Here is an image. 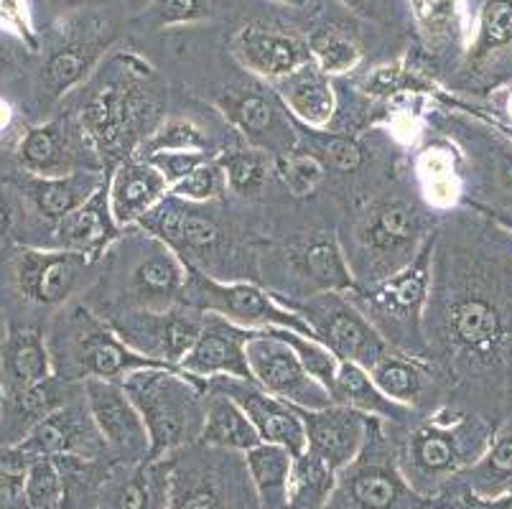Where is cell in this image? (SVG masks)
I'll list each match as a JSON object with an SVG mask.
<instances>
[{"instance_id":"obj_1","label":"cell","mask_w":512,"mask_h":509,"mask_svg":"<svg viewBox=\"0 0 512 509\" xmlns=\"http://www.w3.org/2000/svg\"><path fill=\"white\" fill-rule=\"evenodd\" d=\"M500 293V283L487 278L462 275L444 283L434 275L426 306L428 357L439 347L456 367H500L512 352V296Z\"/></svg>"},{"instance_id":"obj_2","label":"cell","mask_w":512,"mask_h":509,"mask_svg":"<svg viewBox=\"0 0 512 509\" xmlns=\"http://www.w3.org/2000/svg\"><path fill=\"white\" fill-rule=\"evenodd\" d=\"M186 273V263L164 240L133 224L105 252L82 301L102 319L130 308H171L184 303Z\"/></svg>"},{"instance_id":"obj_3","label":"cell","mask_w":512,"mask_h":509,"mask_svg":"<svg viewBox=\"0 0 512 509\" xmlns=\"http://www.w3.org/2000/svg\"><path fill=\"white\" fill-rule=\"evenodd\" d=\"M161 84L136 59H118L90 90L77 120L95 146L102 166L133 158L143 140L161 125Z\"/></svg>"},{"instance_id":"obj_4","label":"cell","mask_w":512,"mask_h":509,"mask_svg":"<svg viewBox=\"0 0 512 509\" xmlns=\"http://www.w3.org/2000/svg\"><path fill=\"white\" fill-rule=\"evenodd\" d=\"M492 433L495 428L479 415L446 408L408 428L398 441L390 436V441L406 482L434 502L456 476L484 454Z\"/></svg>"},{"instance_id":"obj_5","label":"cell","mask_w":512,"mask_h":509,"mask_svg":"<svg viewBox=\"0 0 512 509\" xmlns=\"http://www.w3.org/2000/svg\"><path fill=\"white\" fill-rule=\"evenodd\" d=\"M54 375L69 385L85 380H123L130 372L161 367L151 362L115 334V329L95 314L82 298H74L51 321L46 336Z\"/></svg>"},{"instance_id":"obj_6","label":"cell","mask_w":512,"mask_h":509,"mask_svg":"<svg viewBox=\"0 0 512 509\" xmlns=\"http://www.w3.org/2000/svg\"><path fill=\"white\" fill-rule=\"evenodd\" d=\"M431 235L423 209L395 194L372 202L349 227V242L339 245L357 286H372L406 268Z\"/></svg>"},{"instance_id":"obj_7","label":"cell","mask_w":512,"mask_h":509,"mask_svg":"<svg viewBox=\"0 0 512 509\" xmlns=\"http://www.w3.org/2000/svg\"><path fill=\"white\" fill-rule=\"evenodd\" d=\"M120 382L146 423L151 459H169L181 448L199 443L207 382L184 375L179 367H146Z\"/></svg>"},{"instance_id":"obj_8","label":"cell","mask_w":512,"mask_h":509,"mask_svg":"<svg viewBox=\"0 0 512 509\" xmlns=\"http://www.w3.org/2000/svg\"><path fill=\"white\" fill-rule=\"evenodd\" d=\"M436 240L439 232L428 237L421 252L400 273L372 286H355L349 291L352 303L380 331L390 349L428 362L431 357L426 342V306L431 278H434Z\"/></svg>"},{"instance_id":"obj_9","label":"cell","mask_w":512,"mask_h":509,"mask_svg":"<svg viewBox=\"0 0 512 509\" xmlns=\"http://www.w3.org/2000/svg\"><path fill=\"white\" fill-rule=\"evenodd\" d=\"M169 461V509H260L242 454L194 443Z\"/></svg>"},{"instance_id":"obj_10","label":"cell","mask_w":512,"mask_h":509,"mask_svg":"<svg viewBox=\"0 0 512 509\" xmlns=\"http://www.w3.org/2000/svg\"><path fill=\"white\" fill-rule=\"evenodd\" d=\"M431 504L406 482L383 420L370 418L365 446L352 464L337 471V487L324 509H426Z\"/></svg>"},{"instance_id":"obj_11","label":"cell","mask_w":512,"mask_h":509,"mask_svg":"<svg viewBox=\"0 0 512 509\" xmlns=\"http://www.w3.org/2000/svg\"><path fill=\"white\" fill-rule=\"evenodd\" d=\"M186 270L189 273H186L184 303L189 306L225 316L242 329H288L314 336L311 326L291 306L250 280H217L194 265H186Z\"/></svg>"},{"instance_id":"obj_12","label":"cell","mask_w":512,"mask_h":509,"mask_svg":"<svg viewBox=\"0 0 512 509\" xmlns=\"http://www.w3.org/2000/svg\"><path fill=\"white\" fill-rule=\"evenodd\" d=\"M291 306L339 362H355L370 370L377 359L388 352L380 331L370 324L349 293L327 291L306 296L304 301H283Z\"/></svg>"},{"instance_id":"obj_13","label":"cell","mask_w":512,"mask_h":509,"mask_svg":"<svg viewBox=\"0 0 512 509\" xmlns=\"http://www.w3.org/2000/svg\"><path fill=\"white\" fill-rule=\"evenodd\" d=\"M115 334L151 362L161 367H179L189 354L204 324V311L176 303L171 308H130L107 316Z\"/></svg>"},{"instance_id":"obj_14","label":"cell","mask_w":512,"mask_h":509,"mask_svg":"<svg viewBox=\"0 0 512 509\" xmlns=\"http://www.w3.org/2000/svg\"><path fill=\"white\" fill-rule=\"evenodd\" d=\"M102 263V260H100ZM100 263L69 250H34L23 247L16 255V286L26 301L44 308H62L85 296L97 280Z\"/></svg>"},{"instance_id":"obj_15","label":"cell","mask_w":512,"mask_h":509,"mask_svg":"<svg viewBox=\"0 0 512 509\" xmlns=\"http://www.w3.org/2000/svg\"><path fill=\"white\" fill-rule=\"evenodd\" d=\"M217 105L227 123L248 140V146L260 148L273 161L291 156L299 148V130L273 87H232L217 95Z\"/></svg>"},{"instance_id":"obj_16","label":"cell","mask_w":512,"mask_h":509,"mask_svg":"<svg viewBox=\"0 0 512 509\" xmlns=\"http://www.w3.org/2000/svg\"><path fill=\"white\" fill-rule=\"evenodd\" d=\"M248 364L253 382L293 408L319 410L332 405L327 387L306 372L299 354L273 329L253 331L248 342Z\"/></svg>"},{"instance_id":"obj_17","label":"cell","mask_w":512,"mask_h":509,"mask_svg":"<svg viewBox=\"0 0 512 509\" xmlns=\"http://www.w3.org/2000/svg\"><path fill=\"white\" fill-rule=\"evenodd\" d=\"M82 395L90 408L107 451L118 464H141L151 459L146 423L120 380H85Z\"/></svg>"},{"instance_id":"obj_18","label":"cell","mask_w":512,"mask_h":509,"mask_svg":"<svg viewBox=\"0 0 512 509\" xmlns=\"http://www.w3.org/2000/svg\"><path fill=\"white\" fill-rule=\"evenodd\" d=\"M18 451L29 459H90L115 461L97 431L85 395L79 403H64L29 428Z\"/></svg>"},{"instance_id":"obj_19","label":"cell","mask_w":512,"mask_h":509,"mask_svg":"<svg viewBox=\"0 0 512 509\" xmlns=\"http://www.w3.org/2000/svg\"><path fill=\"white\" fill-rule=\"evenodd\" d=\"M18 163L31 176L44 179L105 168L77 118H59L31 128L18 146Z\"/></svg>"},{"instance_id":"obj_20","label":"cell","mask_w":512,"mask_h":509,"mask_svg":"<svg viewBox=\"0 0 512 509\" xmlns=\"http://www.w3.org/2000/svg\"><path fill=\"white\" fill-rule=\"evenodd\" d=\"M138 227L164 240L186 265H197L222 242V230L202 212V204L186 202L171 191L138 222Z\"/></svg>"},{"instance_id":"obj_21","label":"cell","mask_w":512,"mask_h":509,"mask_svg":"<svg viewBox=\"0 0 512 509\" xmlns=\"http://www.w3.org/2000/svg\"><path fill=\"white\" fill-rule=\"evenodd\" d=\"M253 329H242L220 314L204 311L199 339L181 359L179 370L189 377L207 382L212 377H237L253 380L248 364V342Z\"/></svg>"},{"instance_id":"obj_22","label":"cell","mask_w":512,"mask_h":509,"mask_svg":"<svg viewBox=\"0 0 512 509\" xmlns=\"http://www.w3.org/2000/svg\"><path fill=\"white\" fill-rule=\"evenodd\" d=\"M207 387L227 392L250 418L263 443H276L288 448L293 456L306 451V431L299 410L281 398H273L258 382L237 380V377H212Z\"/></svg>"},{"instance_id":"obj_23","label":"cell","mask_w":512,"mask_h":509,"mask_svg":"<svg viewBox=\"0 0 512 509\" xmlns=\"http://www.w3.org/2000/svg\"><path fill=\"white\" fill-rule=\"evenodd\" d=\"M299 410L306 431V451L319 456L332 471H342L362 451L370 418L347 405L332 403L319 410Z\"/></svg>"},{"instance_id":"obj_24","label":"cell","mask_w":512,"mask_h":509,"mask_svg":"<svg viewBox=\"0 0 512 509\" xmlns=\"http://www.w3.org/2000/svg\"><path fill=\"white\" fill-rule=\"evenodd\" d=\"M232 56L248 72L258 74L268 82H276V79L309 64L311 49L309 41H304L301 36L250 23V26L240 28L232 39Z\"/></svg>"},{"instance_id":"obj_25","label":"cell","mask_w":512,"mask_h":509,"mask_svg":"<svg viewBox=\"0 0 512 509\" xmlns=\"http://www.w3.org/2000/svg\"><path fill=\"white\" fill-rule=\"evenodd\" d=\"M169 497V459H148L141 464L115 461L102 482L95 509H169Z\"/></svg>"},{"instance_id":"obj_26","label":"cell","mask_w":512,"mask_h":509,"mask_svg":"<svg viewBox=\"0 0 512 509\" xmlns=\"http://www.w3.org/2000/svg\"><path fill=\"white\" fill-rule=\"evenodd\" d=\"M171 191L169 181L146 158H125L107 176V196L118 227H133Z\"/></svg>"},{"instance_id":"obj_27","label":"cell","mask_w":512,"mask_h":509,"mask_svg":"<svg viewBox=\"0 0 512 509\" xmlns=\"http://www.w3.org/2000/svg\"><path fill=\"white\" fill-rule=\"evenodd\" d=\"M54 232H57L54 235L57 250L79 252V255H87L90 260L100 263L105 258V252L113 247V242L123 232V227H118V222H115L113 209H110L107 181L90 202L74 209L59 224H54Z\"/></svg>"},{"instance_id":"obj_28","label":"cell","mask_w":512,"mask_h":509,"mask_svg":"<svg viewBox=\"0 0 512 509\" xmlns=\"http://www.w3.org/2000/svg\"><path fill=\"white\" fill-rule=\"evenodd\" d=\"M54 377L46 336L36 329H11L0 342V385L6 398Z\"/></svg>"},{"instance_id":"obj_29","label":"cell","mask_w":512,"mask_h":509,"mask_svg":"<svg viewBox=\"0 0 512 509\" xmlns=\"http://www.w3.org/2000/svg\"><path fill=\"white\" fill-rule=\"evenodd\" d=\"M271 87L296 123L309 125V128H327L329 120L334 118V110H337L334 87L329 82V74L321 72L314 59L296 72L271 82Z\"/></svg>"},{"instance_id":"obj_30","label":"cell","mask_w":512,"mask_h":509,"mask_svg":"<svg viewBox=\"0 0 512 509\" xmlns=\"http://www.w3.org/2000/svg\"><path fill=\"white\" fill-rule=\"evenodd\" d=\"M105 181L107 174H102V171H74V174L51 176V179L29 176L23 181V191H26L31 207L36 209L39 217L59 224L74 209L90 202Z\"/></svg>"},{"instance_id":"obj_31","label":"cell","mask_w":512,"mask_h":509,"mask_svg":"<svg viewBox=\"0 0 512 509\" xmlns=\"http://www.w3.org/2000/svg\"><path fill=\"white\" fill-rule=\"evenodd\" d=\"M367 372L390 400L413 410L426 403L428 392H436L439 385L428 359L411 357L398 349H388Z\"/></svg>"},{"instance_id":"obj_32","label":"cell","mask_w":512,"mask_h":509,"mask_svg":"<svg viewBox=\"0 0 512 509\" xmlns=\"http://www.w3.org/2000/svg\"><path fill=\"white\" fill-rule=\"evenodd\" d=\"M332 403L347 405V408H355L360 413H365L367 418L395 423V426H406L408 420L413 418V413H416L413 408H406V405L390 400L375 385L370 372L355 362H339L337 380H334L332 387Z\"/></svg>"},{"instance_id":"obj_33","label":"cell","mask_w":512,"mask_h":509,"mask_svg":"<svg viewBox=\"0 0 512 509\" xmlns=\"http://www.w3.org/2000/svg\"><path fill=\"white\" fill-rule=\"evenodd\" d=\"M199 443L232 454H245L258 446L260 436L245 410L222 390L207 387V403H204V426Z\"/></svg>"},{"instance_id":"obj_34","label":"cell","mask_w":512,"mask_h":509,"mask_svg":"<svg viewBox=\"0 0 512 509\" xmlns=\"http://www.w3.org/2000/svg\"><path fill=\"white\" fill-rule=\"evenodd\" d=\"M242 461H245V469L253 482L260 509H286L288 479H291L293 469L291 451L276 446V443L260 441L258 446L242 454Z\"/></svg>"},{"instance_id":"obj_35","label":"cell","mask_w":512,"mask_h":509,"mask_svg":"<svg viewBox=\"0 0 512 509\" xmlns=\"http://www.w3.org/2000/svg\"><path fill=\"white\" fill-rule=\"evenodd\" d=\"M454 482L464 484L482 497L512 494V418H507L495 433L484 454L456 476Z\"/></svg>"},{"instance_id":"obj_36","label":"cell","mask_w":512,"mask_h":509,"mask_svg":"<svg viewBox=\"0 0 512 509\" xmlns=\"http://www.w3.org/2000/svg\"><path fill=\"white\" fill-rule=\"evenodd\" d=\"M296 268L301 278L311 283V296L327 291L349 293L357 286L342 245L332 237H316L309 245L301 247L296 252Z\"/></svg>"},{"instance_id":"obj_37","label":"cell","mask_w":512,"mask_h":509,"mask_svg":"<svg viewBox=\"0 0 512 509\" xmlns=\"http://www.w3.org/2000/svg\"><path fill=\"white\" fill-rule=\"evenodd\" d=\"M107 49V41L102 39H77L69 44L59 46L54 54L49 56V62L44 67V84L46 90L54 97L67 95L72 87L79 82H85L87 74L95 69L97 59L102 51Z\"/></svg>"},{"instance_id":"obj_38","label":"cell","mask_w":512,"mask_h":509,"mask_svg":"<svg viewBox=\"0 0 512 509\" xmlns=\"http://www.w3.org/2000/svg\"><path fill=\"white\" fill-rule=\"evenodd\" d=\"M334 487H337V471L329 469L319 456L311 451L293 456L286 509H324Z\"/></svg>"},{"instance_id":"obj_39","label":"cell","mask_w":512,"mask_h":509,"mask_svg":"<svg viewBox=\"0 0 512 509\" xmlns=\"http://www.w3.org/2000/svg\"><path fill=\"white\" fill-rule=\"evenodd\" d=\"M296 130H299V140L304 138L306 146H309L306 153H311L316 161H321V166L334 168L337 174L344 176L357 174L365 166V146L357 138H352V135L327 133L324 128H309V125L301 123H296Z\"/></svg>"},{"instance_id":"obj_40","label":"cell","mask_w":512,"mask_h":509,"mask_svg":"<svg viewBox=\"0 0 512 509\" xmlns=\"http://www.w3.org/2000/svg\"><path fill=\"white\" fill-rule=\"evenodd\" d=\"M217 161L225 168L230 191L242 196V199H255L265 189L273 171H276V161L253 146L217 153Z\"/></svg>"},{"instance_id":"obj_41","label":"cell","mask_w":512,"mask_h":509,"mask_svg":"<svg viewBox=\"0 0 512 509\" xmlns=\"http://www.w3.org/2000/svg\"><path fill=\"white\" fill-rule=\"evenodd\" d=\"M512 46V0H487L479 13L477 41L472 46V62L484 67L492 56Z\"/></svg>"},{"instance_id":"obj_42","label":"cell","mask_w":512,"mask_h":509,"mask_svg":"<svg viewBox=\"0 0 512 509\" xmlns=\"http://www.w3.org/2000/svg\"><path fill=\"white\" fill-rule=\"evenodd\" d=\"M209 148V135L199 128L197 123L184 118H169L161 120L156 130L148 135L141 143L136 156L148 158L156 153H169V151H189V153H207Z\"/></svg>"},{"instance_id":"obj_43","label":"cell","mask_w":512,"mask_h":509,"mask_svg":"<svg viewBox=\"0 0 512 509\" xmlns=\"http://www.w3.org/2000/svg\"><path fill=\"white\" fill-rule=\"evenodd\" d=\"M26 504L29 509H64L67 482L57 459H31L26 474Z\"/></svg>"},{"instance_id":"obj_44","label":"cell","mask_w":512,"mask_h":509,"mask_svg":"<svg viewBox=\"0 0 512 509\" xmlns=\"http://www.w3.org/2000/svg\"><path fill=\"white\" fill-rule=\"evenodd\" d=\"M311 59L319 64L321 72L332 74H347L349 69H355L360 62V46L355 41L344 36L339 28H319L309 36Z\"/></svg>"},{"instance_id":"obj_45","label":"cell","mask_w":512,"mask_h":509,"mask_svg":"<svg viewBox=\"0 0 512 509\" xmlns=\"http://www.w3.org/2000/svg\"><path fill=\"white\" fill-rule=\"evenodd\" d=\"M273 331L281 336L283 342L291 344L293 352L299 354L301 364L306 367V372L327 387V392L332 395L334 380H337V372H339V359L334 357V354L329 352L319 339H314V336L296 334V331H288V329H273Z\"/></svg>"},{"instance_id":"obj_46","label":"cell","mask_w":512,"mask_h":509,"mask_svg":"<svg viewBox=\"0 0 512 509\" xmlns=\"http://www.w3.org/2000/svg\"><path fill=\"white\" fill-rule=\"evenodd\" d=\"M227 191H230V186H227L225 168L220 166L217 156H207L197 168H194L192 174L171 189V194L181 196L186 202L209 204L222 199Z\"/></svg>"},{"instance_id":"obj_47","label":"cell","mask_w":512,"mask_h":509,"mask_svg":"<svg viewBox=\"0 0 512 509\" xmlns=\"http://www.w3.org/2000/svg\"><path fill=\"white\" fill-rule=\"evenodd\" d=\"M276 174L283 181V186L288 189V194L296 196V199H306V196L314 194L316 189L324 181V166L321 161H316L311 153H291L286 158H278L276 161Z\"/></svg>"},{"instance_id":"obj_48","label":"cell","mask_w":512,"mask_h":509,"mask_svg":"<svg viewBox=\"0 0 512 509\" xmlns=\"http://www.w3.org/2000/svg\"><path fill=\"white\" fill-rule=\"evenodd\" d=\"M214 8H217V0H153L148 11V26L171 28L207 21L214 16Z\"/></svg>"},{"instance_id":"obj_49","label":"cell","mask_w":512,"mask_h":509,"mask_svg":"<svg viewBox=\"0 0 512 509\" xmlns=\"http://www.w3.org/2000/svg\"><path fill=\"white\" fill-rule=\"evenodd\" d=\"M434 502L439 509H512V494L482 497V494L472 492L464 484L451 482Z\"/></svg>"},{"instance_id":"obj_50","label":"cell","mask_w":512,"mask_h":509,"mask_svg":"<svg viewBox=\"0 0 512 509\" xmlns=\"http://www.w3.org/2000/svg\"><path fill=\"white\" fill-rule=\"evenodd\" d=\"M207 158V153H189V151H169V153H156V156H148L146 161H151L153 166L161 171L169 186L174 189L179 181H184L186 176L192 174L194 168Z\"/></svg>"},{"instance_id":"obj_51","label":"cell","mask_w":512,"mask_h":509,"mask_svg":"<svg viewBox=\"0 0 512 509\" xmlns=\"http://www.w3.org/2000/svg\"><path fill=\"white\" fill-rule=\"evenodd\" d=\"M472 209H477V212L484 214V217L495 219L500 227H505V230L512 235V196H507V199H502V202H495V204L472 202Z\"/></svg>"},{"instance_id":"obj_52","label":"cell","mask_w":512,"mask_h":509,"mask_svg":"<svg viewBox=\"0 0 512 509\" xmlns=\"http://www.w3.org/2000/svg\"><path fill=\"white\" fill-rule=\"evenodd\" d=\"M477 118H487V115H477ZM487 120H495V123H502V125H512V90L507 92V100H505V107H502V112H497V115H492V118Z\"/></svg>"},{"instance_id":"obj_53","label":"cell","mask_w":512,"mask_h":509,"mask_svg":"<svg viewBox=\"0 0 512 509\" xmlns=\"http://www.w3.org/2000/svg\"><path fill=\"white\" fill-rule=\"evenodd\" d=\"M482 120L487 125H490V128L495 130L497 135H502V138H505L507 143H510V146H512V125H502V123H495V120H487V118H482Z\"/></svg>"},{"instance_id":"obj_54","label":"cell","mask_w":512,"mask_h":509,"mask_svg":"<svg viewBox=\"0 0 512 509\" xmlns=\"http://www.w3.org/2000/svg\"><path fill=\"white\" fill-rule=\"evenodd\" d=\"M46 6H59V8H72V6H82V3H90V0H41Z\"/></svg>"},{"instance_id":"obj_55","label":"cell","mask_w":512,"mask_h":509,"mask_svg":"<svg viewBox=\"0 0 512 509\" xmlns=\"http://www.w3.org/2000/svg\"><path fill=\"white\" fill-rule=\"evenodd\" d=\"M344 3H347V6H352V8H357L360 13H370V8H372V3H375V0H344Z\"/></svg>"},{"instance_id":"obj_56","label":"cell","mask_w":512,"mask_h":509,"mask_svg":"<svg viewBox=\"0 0 512 509\" xmlns=\"http://www.w3.org/2000/svg\"><path fill=\"white\" fill-rule=\"evenodd\" d=\"M8 207H6V202H3V199H0V237H3V232L8 230Z\"/></svg>"},{"instance_id":"obj_57","label":"cell","mask_w":512,"mask_h":509,"mask_svg":"<svg viewBox=\"0 0 512 509\" xmlns=\"http://www.w3.org/2000/svg\"><path fill=\"white\" fill-rule=\"evenodd\" d=\"M11 64V51L6 49V46L0 44V74L6 72V67Z\"/></svg>"},{"instance_id":"obj_58","label":"cell","mask_w":512,"mask_h":509,"mask_svg":"<svg viewBox=\"0 0 512 509\" xmlns=\"http://www.w3.org/2000/svg\"><path fill=\"white\" fill-rule=\"evenodd\" d=\"M286 6H293V8H301L306 3V0H283Z\"/></svg>"},{"instance_id":"obj_59","label":"cell","mask_w":512,"mask_h":509,"mask_svg":"<svg viewBox=\"0 0 512 509\" xmlns=\"http://www.w3.org/2000/svg\"><path fill=\"white\" fill-rule=\"evenodd\" d=\"M3 125H6V107L0 105V128H3Z\"/></svg>"},{"instance_id":"obj_60","label":"cell","mask_w":512,"mask_h":509,"mask_svg":"<svg viewBox=\"0 0 512 509\" xmlns=\"http://www.w3.org/2000/svg\"><path fill=\"white\" fill-rule=\"evenodd\" d=\"M426 509H439V507H436V502H434V504H431V507H426Z\"/></svg>"}]
</instances>
